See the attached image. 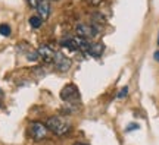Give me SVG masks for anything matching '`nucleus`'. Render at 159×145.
<instances>
[{
    "label": "nucleus",
    "instance_id": "nucleus-7",
    "mask_svg": "<svg viewBox=\"0 0 159 145\" xmlns=\"http://www.w3.org/2000/svg\"><path fill=\"white\" fill-rule=\"evenodd\" d=\"M35 11L39 13V16L41 18L43 21H46V19L49 18V15H50V3H49V0H41Z\"/></svg>",
    "mask_w": 159,
    "mask_h": 145
},
{
    "label": "nucleus",
    "instance_id": "nucleus-13",
    "mask_svg": "<svg viewBox=\"0 0 159 145\" xmlns=\"http://www.w3.org/2000/svg\"><path fill=\"white\" fill-rule=\"evenodd\" d=\"M127 94H128V87H124V88L118 92V98H124Z\"/></svg>",
    "mask_w": 159,
    "mask_h": 145
},
{
    "label": "nucleus",
    "instance_id": "nucleus-17",
    "mask_svg": "<svg viewBox=\"0 0 159 145\" xmlns=\"http://www.w3.org/2000/svg\"><path fill=\"white\" fill-rule=\"evenodd\" d=\"M153 57H155V60H156V62H159V50H158V51H155Z\"/></svg>",
    "mask_w": 159,
    "mask_h": 145
},
{
    "label": "nucleus",
    "instance_id": "nucleus-15",
    "mask_svg": "<svg viewBox=\"0 0 159 145\" xmlns=\"http://www.w3.org/2000/svg\"><path fill=\"white\" fill-rule=\"evenodd\" d=\"M134 129H139V125H136V123H131V126H128V128H127V132L134 130Z\"/></svg>",
    "mask_w": 159,
    "mask_h": 145
},
{
    "label": "nucleus",
    "instance_id": "nucleus-10",
    "mask_svg": "<svg viewBox=\"0 0 159 145\" xmlns=\"http://www.w3.org/2000/svg\"><path fill=\"white\" fill-rule=\"evenodd\" d=\"M41 23H43V19H41L39 15H34V16L30 18V25H31V28H34V29L40 28Z\"/></svg>",
    "mask_w": 159,
    "mask_h": 145
},
{
    "label": "nucleus",
    "instance_id": "nucleus-12",
    "mask_svg": "<svg viewBox=\"0 0 159 145\" xmlns=\"http://www.w3.org/2000/svg\"><path fill=\"white\" fill-rule=\"evenodd\" d=\"M39 51L37 50H33V51H28V54H27V59H28L30 62H35L37 59H39Z\"/></svg>",
    "mask_w": 159,
    "mask_h": 145
},
{
    "label": "nucleus",
    "instance_id": "nucleus-3",
    "mask_svg": "<svg viewBox=\"0 0 159 145\" xmlns=\"http://www.w3.org/2000/svg\"><path fill=\"white\" fill-rule=\"evenodd\" d=\"M75 31H77L78 37L90 40V38H94L99 34V27L94 25V23H78L75 27Z\"/></svg>",
    "mask_w": 159,
    "mask_h": 145
},
{
    "label": "nucleus",
    "instance_id": "nucleus-6",
    "mask_svg": "<svg viewBox=\"0 0 159 145\" xmlns=\"http://www.w3.org/2000/svg\"><path fill=\"white\" fill-rule=\"evenodd\" d=\"M39 56L46 62V63H53V57H55V53L56 51L52 49L50 45H41L39 50Z\"/></svg>",
    "mask_w": 159,
    "mask_h": 145
},
{
    "label": "nucleus",
    "instance_id": "nucleus-5",
    "mask_svg": "<svg viewBox=\"0 0 159 145\" xmlns=\"http://www.w3.org/2000/svg\"><path fill=\"white\" fill-rule=\"evenodd\" d=\"M53 65H55V67H56L57 70L66 72L69 67H71V60H69L65 54L56 51V53H55V57H53Z\"/></svg>",
    "mask_w": 159,
    "mask_h": 145
},
{
    "label": "nucleus",
    "instance_id": "nucleus-19",
    "mask_svg": "<svg viewBox=\"0 0 159 145\" xmlns=\"http://www.w3.org/2000/svg\"><path fill=\"white\" fill-rule=\"evenodd\" d=\"M74 145H89V144H81V142H78V144H74Z\"/></svg>",
    "mask_w": 159,
    "mask_h": 145
},
{
    "label": "nucleus",
    "instance_id": "nucleus-11",
    "mask_svg": "<svg viewBox=\"0 0 159 145\" xmlns=\"http://www.w3.org/2000/svg\"><path fill=\"white\" fill-rule=\"evenodd\" d=\"M11 27L7 25V23H2L0 25V35H3V37H9L11 35Z\"/></svg>",
    "mask_w": 159,
    "mask_h": 145
},
{
    "label": "nucleus",
    "instance_id": "nucleus-2",
    "mask_svg": "<svg viewBox=\"0 0 159 145\" xmlns=\"http://www.w3.org/2000/svg\"><path fill=\"white\" fill-rule=\"evenodd\" d=\"M61 98L68 104H78L80 101V91L77 88V85L68 84L63 87V89L61 91Z\"/></svg>",
    "mask_w": 159,
    "mask_h": 145
},
{
    "label": "nucleus",
    "instance_id": "nucleus-14",
    "mask_svg": "<svg viewBox=\"0 0 159 145\" xmlns=\"http://www.w3.org/2000/svg\"><path fill=\"white\" fill-rule=\"evenodd\" d=\"M41 2V0H28V3L31 7H34V9H37V6H39V3Z\"/></svg>",
    "mask_w": 159,
    "mask_h": 145
},
{
    "label": "nucleus",
    "instance_id": "nucleus-18",
    "mask_svg": "<svg viewBox=\"0 0 159 145\" xmlns=\"http://www.w3.org/2000/svg\"><path fill=\"white\" fill-rule=\"evenodd\" d=\"M3 98V92H2V89H0V100Z\"/></svg>",
    "mask_w": 159,
    "mask_h": 145
},
{
    "label": "nucleus",
    "instance_id": "nucleus-4",
    "mask_svg": "<svg viewBox=\"0 0 159 145\" xmlns=\"http://www.w3.org/2000/svg\"><path fill=\"white\" fill-rule=\"evenodd\" d=\"M31 135L35 141H41L46 139L47 135H49V129L46 126V123L41 122H33L31 123Z\"/></svg>",
    "mask_w": 159,
    "mask_h": 145
},
{
    "label": "nucleus",
    "instance_id": "nucleus-9",
    "mask_svg": "<svg viewBox=\"0 0 159 145\" xmlns=\"http://www.w3.org/2000/svg\"><path fill=\"white\" fill-rule=\"evenodd\" d=\"M61 45L63 49H66L68 51H77V44H75L74 38H65V40H61Z\"/></svg>",
    "mask_w": 159,
    "mask_h": 145
},
{
    "label": "nucleus",
    "instance_id": "nucleus-1",
    "mask_svg": "<svg viewBox=\"0 0 159 145\" xmlns=\"http://www.w3.org/2000/svg\"><path fill=\"white\" fill-rule=\"evenodd\" d=\"M46 126H47V129L50 132H53L57 136H65L72 129L71 123L62 116H50L46 120Z\"/></svg>",
    "mask_w": 159,
    "mask_h": 145
},
{
    "label": "nucleus",
    "instance_id": "nucleus-16",
    "mask_svg": "<svg viewBox=\"0 0 159 145\" xmlns=\"http://www.w3.org/2000/svg\"><path fill=\"white\" fill-rule=\"evenodd\" d=\"M87 2H89V3H90V5H99V3H100V0H87Z\"/></svg>",
    "mask_w": 159,
    "mask_h": 145
},
{
    "label": "nucleus",
    "instance_id": "nucleus-8",
    "mask_svg": "<svg viewBox=\"0 0 159 145\" xmlns=\"http://www.w3.org/2000/svg\"><path fill=\"white\" fill-rule=\"evenodd\" d=\"M103 51H105V45L102 43H91L90 50L87 54H90L93 57H100L103 54Z\"/></svg>",
    "mask_w": 159,
    "mask_h": 145
}]
</instances>
